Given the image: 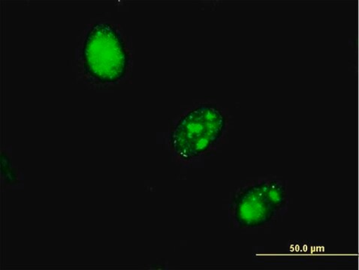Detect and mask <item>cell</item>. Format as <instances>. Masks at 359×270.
Returning <instances> with one entry per match:
<instances>
[{
    "label": "cell",
    "mask_w": 359,
    "mask_h": 270,
    "mask_svg": "<svg viewBox=\"0 0 359 270\" xmlns=\"http://www.w3.org/2000/svg\"><path fill=\"white\" fill-rule=\"evenodd\" d=\"M83 58L88 73L102 83L122 79L129 62L122 37L109 24H97L92 27L84 41Z\"/></svg>",
    "instance_id": "6da1fadb"
},
{
    "label": "cell",
    "mask_w": 359,
    "mask_h": 270,
    "mask_svg": "<svg viewBox=\"0 0 359 270\" xmlns=\"http://www.w3.org/2000/svg\"><path fill=\"white\" fill-rule=\"evenodd\" d=\"M225 117L213 106H202L188 112L177 123L171 136L172 148L189 160L205 152L220 138Z\"/></svg>",
    "instance_id": "7a4b0ae2"
},
{
    "label": "cell",
    "mask_w": 359,
    "mask_h": 270,
    "mask_svg": "<svg viewBox=\"0 0 359 270\" xmlns=\"http://www.w3.org/2000/svg\"><path fill=\"white\" fill-rule=\"evenodd\" d=\"M266 199L259 186H252L243 192L236 201V215L239 224L259 226L265 221Z\"/></svg>",
    "instance_id": "3957f363"
}]
</instances>
